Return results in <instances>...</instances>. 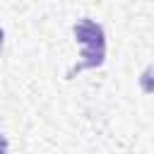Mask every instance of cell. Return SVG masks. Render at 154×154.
<instances>
[{
	"instance_id": "obj_2",
	"label": "cell",
	"mask_w": 154,
	"mask_h": 154,
	"mask_svg": "<svg viewBox=\"0 0 154 154\" xmlns=\"http://www.w3.org/2000/svg\"><path fill=\"white\" fill-rule=\"evenodd\" d=\"M0 154H7V137L0 135Z\"/></svg>"
},
{
	"instance_id": "obj_3",
	"label": "cell",
	"mask_w": 154,
	"mask_h": 154,
	"mask_svg": "<svg viewBox=\"0 0 154 154\" xmlns=\"http://www.w3.org/2000/svg\"><path fill=\"white\" fill-rule=\"evenodd\" d=\"M2 38H5V34H2V29H0V48H2Z\"/></svg>"
},
{
	"instance_id": "obj_1",
	"label": "cell",
	"mask_w": 154,
	"mask_h": 154,
	"mask_svg": "<svg viewBox=\"0 0 154 154\" xmlns=\"http://www.w3.org/2000/svg\"><path fill=\"white\" fill-rule=\"evenodd\" d=\"M72 31H75L77 43L82 46V63H77L67 72V77H72L75 72L89 70V67H99L103 65V58H106V34L101 24H96L94 19H79L72 26Z\"/></svg>"
}]
</instances>
